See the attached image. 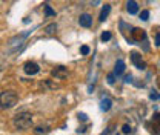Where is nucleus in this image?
<instances>
[{
    "label": "nucleus",
    "instance_id": "18",
    "mask_svg": "<svg viewBox=\"0 0 160 135\" xmlns=\"http://www.w3.org/2000/svg\"><path fill=\"white\" fill-rule=\"evenodd\" d=\"M80 52H82L83 55L89 54V46H86V45H85V46H82V48H80Z\"/></svg>",
    "mask_w": 160,
    "mask_h": 135
},
{
    "label": "nucleus",
    "instance_id": "8",
    "mask_svg": "<svg viewBox=\"0 0 160 135\" xmlns=\"http://www.w3.org/2000/svg\"><path fill=\"white\" fill-rule=\"evenodd\" d=\"M123 72H125V61L123 60H117L116 61V66H114V74L119 77Z\"/></svg>",
    "mask_w": 160,
    "mask_h": 135
},
{
    "label": "nucleus",
    "instance_id": "9",
    "mask_svg": "<svg viewBox=\"0 0 160 135\" xmlns=\"http://www.w3.org/2000/svg\"><path fill=\"white\" fill-rule=\"evenodd\" d=\"M145 32L142 31V29H137V28H134V31H132V41H142V39L145 40Z\"/></svg>",
    "mask_w": 160,
    "mask_h": 135
},
{
    "label": "nucleus",
    "instance_id": "24",
    "mask_svg": "<svg viewBox=\"0 0 160 135\" xmlns=\"http://www.w3.org/2000/svg\"><path fill=\"white\" fill-rule=\"evenodd\" d=\"M131 75H126V77H125V81H126V83H131V81H132V80H131Z\"/></svg>",
    "mask_w": 160,
    "mask_h": 135
},
{
    "label": "nucleus",
    "instance_id": "6",
    "mask_svg": "<svg viewBox=\"0 0 160 135\" xmlns=\"http://www.w3.org/2000/svg\"><path fill=\"white\" fill-rule=\"evenodd\" d=\"M79 23H80V26H83V28H89L92 25V17L89 14H82L79 19Z\"/></svg>",
    "mask_w": 160,
    "mask_h": 135
},
{
    "label": "nucleus",
    "instance_id": "1",
    "mask_svg": "<svg viewBox=\"0 0 160 135\" xmlns=\"http://www.w3.org/2000/svg\"><path fill=\"white\" fill-rule=\"evenodd\" d=\"M19 95L14 91H5L0 94V108L2 109H11L17 104Z\"/></svg>",
    "mask_w": 160,
    "mask_h": 135
},
{
    "label": "nucleus",
    "instance_id": "22",
    "mask_svg": "<svg viewBox=\"0 0 160 135\" xmlns=\"http://www.w3.org/2000/svg\"><path fill=\"white\" fill-rule=\"evenodd\" d=\"M79 118L82 120V121H86V120H88V117L85 115V114H79Z\"/></svg>",
    "mask_w": 160,
    "mask_h": 135
},
{
    "label": "nucleus",
    "instance_id": "7",
    "mask_svg": "<svg viewBox=\"0 0 160 135\" xmlns=\"http://www.w3.org/2000/svg\"><path fill=\"white\" fill-rule=\"evenodd\" d=\"M126 11H128L129 14H137V12H139V5H137V2H136V0H129L128 5H126Z\"/></svg>",
    "mask_w": 160,
    "mask_h": 135
},
{
    "label": "nucleus",
    "instance_id": "17",
    "mask_svg": "<svg viewBox=\"0 0 160 135\" xmlns=\"http://www.w3.org/2000/svg\"><path fill=\"white\" fill-rule=\"evenodd\" d=\"M140 19L143 20V22H146V20L149 19V11H142V14H140Z\"/></svg>",
    "mask_w": 160,
    "mask_h": 135
},
{
    "label": "nucleus",
    "instance_id": "10",
    "mask_svg": "<svg viewBox=\"0 0 160 135\" xmlns=\"http://www.w3.org/2000/svg\"><path fill=\"white\" fill-rule=\"evenodd\" d=\"M111 106H112V101H111L109 98H103V100L100 101V109H102V111H105V112H106V111H109V109H111Z\"/></svg>",
    "mask_w": 160,
    "mask_h": 135
},
{
    "label": "nucleus",
    "instance_id": "21",
    "mask_svg": "<svg viewBox=\"0 0 160 135\" xmlns=\"http://www.w3.org/2000/svg\"><path fill=\"white\" fill-rule=\"evenodd\" d=\"M111 132H112V128L109 126V128H108V129H106L105 132H102V134H100V135H111Z\"/></svg>",
    "mask_w": 160,
    "mask_h": 135
},
{
    "label": "nucleus",
    "instance_id": "16",
    "mask_svg": "<svg viewBox=\"0 0 160 135\" xmlns=\"http://www.w3.org/2000/svg\"><path fill=\"white\" fill-rule=\"evenodd\" d=\"M106 80H108L109 84H114V83H116V74H114V72H112V74H108Z\"/></svg>",
    "mask_w": 160,
    "mask_h": 135
},
{
    "label": "nucleus",
    "instance_id": "15",
    "mask_svg": "<svg viewBox=\"0 0 160 135\" xmlns=\"http://www.w3.org/2000/svg\"><path fill=\"white\" fill-rule=\"evenodd\" d=\"M48 131H49L48 128H42V126H39V128H36V129H34V132H36V134H46Z\"/></svg>",
    "mask_w": 160,
    "mask_h": 135
},
{
    "label": "nucleus",
    "instance_id": "2",
    "mask_svg": "<svg viewBox=\"0 0 160 135\" xmlns=\"http://www.w3.org/2000/svg\"><path fill=\"white\" fill-rule=\"evenodd\" d=\"M14 126L20 131H26L32 128V115L29 112H20L14 117Z\"/></svg>",
    "mask_w": 160,
    "mask_h": 135
},
{
    "label": "nucleus",
    "instance_id": "5",
    "mask_svg": "<svg viewBox=\"0 0 160 135\" xmlns=\"http://www.w3.org/2000/svg\"><path fill=\"white\" fill-rule=\"evenodd\" d=\"M52 77L59 78V80H63V78L68 77V69L65 68V66H59V68H56V69H52Z\"/></svg>",
    "mask_w": 160,
    "mask_h": 135
},
{
    "label": "nucleus",
    "instance_id": "23",
    "mask_svg": "<svg viewBox=\"0 0 160 135\" xmlns=\"http://www.w3.org/2000/svg\"><path fill=\"white\" fill-rule=\"evenodd\" d=\"M156 45H157V46H160V34H157V36H156Z\"/></svg>",
    "mask_w": 160,
    "mask_h": 135
},
{
    "label": "nucleus",
    "instance_id": "19",
    "mask_svg": "<svg viewBox=\"0 0 160 135\" xmlns=\"http://www.w3.org/2000/svg\"><path fill=\"white\" fill-rule=\"evenodd\" d=\"M149 98H151V100H159L160 94H157V92H154V91H152V92L149 94Z\"/></svg>",
    "mask_w": 160,
    "mask_h": 135
},
{
    "label": "nucleus",
    "instance_id": "11",
    "mask_svg": "<svg viewBox=\"0 0 160 135\" xmlns=\"http://www.w3.org/2000/svg\"><path fill=\"white\" fill-rule=\"evenodd\" d=\"M109 12H111V6H109V5H105L103 9H102V12H100V17H99L100 22H105V20L108 19Z\"/></svg>",
    "mask_w": 160,
    "mask_h": 135
},
{
    "label": "nucleus",
    "instance_id": "13",
    "mask_svg": "<svg viewBox=\"0 0 160 135\" xmlns=\"http://www.w3.org/2000/svg\"><path fill=\"white\" fill-rule=\"evenodd\" d=\"M111 37H112V36H111V32H108V31H106V32H103V34H102V37H100V39H102V41H109Z\"/></svg>",
    "mask_w": 160,
    "mask_h": 135
},
{
    "label": "nucleus",
    "instance_id": "12",
    "mask_svg": "<svg viewBox=\"0 0 160 135\" xmlns=\"http://www.w3.org/2000/svg\"><path fill=\"white\" fill-rule=\"evenodd\" d=\"M56 29H57V25H56V23H51V25H48V26L45 28V32L51 36V34H54V32H56Z\"/></svg>",
    "mask_w": 160,
    "mask_h": 135
},
{
    "label": "nucleus",
    "instance_id": "20",
    "mask_svg": "<svg viewBox=\"0 0 160 135\" xmlns=\"http://www.w3.org/2000/svg\"><path fill=\"white\" fill-rule=\"evenodd\" d=\"M122 131H123V134H129V132H131V126H129V124H125V126L122 128Z\"/></svg>",
    "mask_w": 160,
    "mask_h": 135
},
{
    "label": "nucleus",
    "instance_id": "4",
    "mask_svg": "<svg viewBox=\"0 0 160 135\" xmlns=\"http://www.w3.org/2000/svg\"><path fill=\"white\" fill-rule=\"evenodd\" d=\"M131 60H132V63L136 65L137 69H142V71H143V69L146 68V63L143 61V58H142V55H140L139 52H136V51L131 52Z\"/></svg>",
    "mask_w": 160,
    "mask_h": 135
},
{
    "label": "nucleus",
    "instance_id": "3",
    "mask_svg": "<svg viewBox=\"0 0 160 135\" xmlns=\"http://www.w3.org/2000/svg\"><path fill=\"white\" fill-rule=\"evenodd\" d=\"M23 71H25L28 75H36L40 71V68H39V65L34 63V61H26V63L23 65Z\"/></svg>",
    "mask_w": 160,
    "mask_h": 135
},
{
    "label": "nucleus",
    "instance_id": "25",
    "mask_svg": "<svg viewBox=\"0 0 160 135\" xmlns=\"http://www.w3.org/2000/svg\"><path fill=\"white\" fill-rule=\"evenodd\" d=\"M100 0H91V3H92V6H96V5H99Z\"/></svg>",
    "mask_w": 160,
    "mask_h": 135
},
{
    "label": "nucleus",
    "instance_id": "14",
    "mask_svg": "<svg viewBox=\"0 0 160 135\" xmlns=\"http://www.w3.org/2000/svg\"><path fill=\"white\" fill-rule=\"evenodd\" d=\"M45 14H46V16H56V11H52L51 6L45 5Z\"/></svg>",
    "mask_w": 160,
    "mask_h": 135
}]
</instances>
